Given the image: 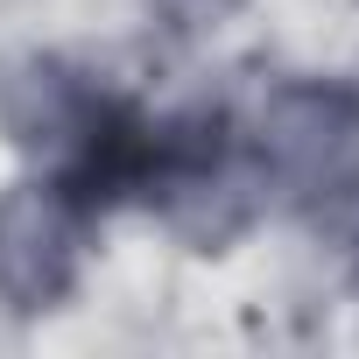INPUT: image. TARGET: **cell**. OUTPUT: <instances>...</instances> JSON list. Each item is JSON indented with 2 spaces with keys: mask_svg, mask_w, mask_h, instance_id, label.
Listing matches in <instances>:
<instances>
[{
  "mask_svg": "<svg viewBox=\"0 0 359 359\" xmlns=\"http://www.w3.org/2000/svg\"><path fill=\"white\" fill-rule=\"evenodd\" d=\"M71 254H78V226H71V198L36 184L22 198L0 205V289L22 310L50 303L71 282Z\"/></svg>",
  "mask_w": 359,
  "mask_h": 359,
  "instance_id": "obj_1",
  "label": "cell"
}]
</instances>
